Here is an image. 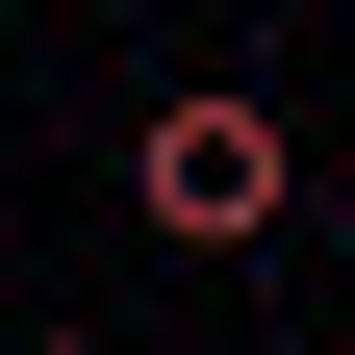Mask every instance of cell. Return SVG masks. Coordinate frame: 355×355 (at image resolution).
Masks as SVG:
<instances>
[{"instance_id": "1", "label": "cell", "mask_w": 355, "mask_h": 355, "mask_svg": "<svg viewBox=\"0 0 355 355\" xmlns=\"http://www.w3.org/2000/svg\"><path fill=\"white\" fill-rule=\"evenodd\" d=\"M127 203H153L178 254H279L304 229V127L254 102V76H178V102L127 127Z\"/></svg>"}, {"instance_id": "2", "label": "cell", "mask_w": 355, "mask_h": 355, "mask_svg": "<svg viewBox=\"0 0 355 355\" xmlns=\"http://www.w3.org/2000/svg\"><path fill=\"white\" fill-rule=\"evenodd\" d=\"M0 355H127V330H0Z\"/></svg>"}]
</instances>
